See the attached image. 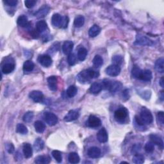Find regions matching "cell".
<instances>
[{
	"mask_svg": "<svg viewBox=\"0 0 164 164\" xmlns=\"http://www.w3.org/2000/svg\"><path fill=\"white\" fill-rule=\"evenodd\" d=\"M87 154L91 159H97L101 155V149L98 147H91L88 149Z\"/></svg>",
	"mask_w": 164,
	"mask_h": 164,
	"instance_id": "cell-14",
	"label": "cell"
},
{
	"mask_svg": "<svg viewBox=\"0 0 164 164\" xmlns=\"http://www.w3.org/2000/svg\"><path fill=\"white\" fill-rule=\"evenodd\" d=\"M29 97L35 103H41L44 99V94L39 90H33L29 94Z\"/></svg>",
	"mask_w": 164,
	"mask_h": 164,
	"instance_id": "cell-9",
	"label": "cell"
},
{
	"mask_svg": "<svg viewBox=\"0 0 164 164\" xmlns=\"http://www.w3.org/2000/svg\"><path fill=\"white\" fill-rule=\"evenodd\" d=\"M144 149H145V151H146L147 153H153L154 149H155V144L153 142H152L151 141V142H148L146 143V144L145 145Z\"/></svg>",
	"mask_w": 164,
	"mask_h": 164,
	"instance_id": "cell-42",
	"label": "cell"
},
{
	"mask_svg": "<svg viewBox=\"0 0 164 164\" xmlns=\"http://www.w3.org/2000/svg\"><path fill=\"white\" fill-rule=\"evenodd\" d=\"M151 141L154 144L158 145L161 149H163V142L162 137L156 134H151L149 135Z\"/></svg>",
	"mask_w": 164,
	"mask_h": 164,
	"instance_id": "cell-13",
	"label": "cell"
},
{
	"mask_svg": "<svg viewBox=\"0 0 164 164\" xmlns=\"http://www.w3.org/2000/svg\"><path fill=\"white\" fill-rule=\"evenodd\" d=\"M17 23L18 25L23 28H28L30 25V23L28 19V17L25 15H21L18 17Z\"/></svg>",
	"mask_w": 164,
	"mask_h": 164,
	"instance_id": "cell-19",
	"label": "cell"
},
{
	"mask_svg": "<svg viewBox=\"0 0 164 164\" xmlns=\"http://www.w3.org/2000/svg\"><path fill=\"white\" fill-rule=\"evenodd\" d=\"M4 3L6 5L10 6V7H15V6L17 5L18 2L17 0H5Z\"/></svg>",
	"mask_w": 164,
	"mask_h": 164,
	"instance_id": "cell-48",
	"label": "cell"
},
{
	"mask_svg": "<svg viewBox=\"0 0 164 164\" xmlns=\"http://www.w3.org/2000/svg\"><path fill=\"white\" fill-rule=\"evenodd\" d=\"M79 116H80V113L78 110H70L64 117V120L65 122H71V121L78 119Z\"/></svg>",
	"mask_w": 164,
	"mask_h": 164,
	"instance_id": "cell-10",
	"label": "cell"
},
{
	"mask_svg": "<svg viewBox=\"0 0 164 164\" xmlns=\"http://www.w3.org/2000/svg\"><path fill=\"white\" fill-rule=\"evenodd\" d=\"M34 127L35 131L39 133H42L46 129V126L44 123H42L40 120L35 121L34 124Z\"/></svg>",
	"mask_w": 164,
	"mask_h": 164,
	"instance_id": "cell-29",
	"label": "cell"
},
{
	"mask_svg": "<svg viewBox=\"0 0 164 164\" xmlns=\"http://www.w3.org/2000/svg\"><path fill=\"white\" fill-rule=\"evenodd\" d=\"M50 10V7H48L47 5H44V6H42L41 8H40L35 13V16L37 18H42L44 17Z\"/></svg>",
	"mask_w": 164,
	"mask_h": 164,
	"instance_id": "cell-12",
	"label": "cell"
},
{
	"mask_svg": "<svg viewBox=\"0 0 164 164\" xmlns=\"http://www.w3.org/2000/svg\"><path fill=\"white\" fill-rule=\"evenodd\" d=\"M141 148H142V147H141V144H135L134 146L132 148L131 153L137 154V153H138V151L141 150Z\"/></svg>",
	"mask_w": 164,
	"mask_h": 164,
	"instance_id": "cell-49",
	"label": "cell"
},
{
	"mask_svg": "<svg viewBox=\"0 0 164 164\" xmlns=\"http://www.w3.org/2000/svg\"><path fill=\"white\" fill-rule=\"evenodd\" d=\"M163 63H164V59L163 57L160 58L159 59H158L156 61L155 68L156 71L158 72H160V73H163V72H164Z\"/></svg>",
	"mask_w": 164,
	"mask_h": 164,
	"instance_id": "cell-26",
	"label": "cell"
},
{
	"mask_svg": "<svg viewBox=\"0 0 164 164\" xmlns=\"http://www.w3.org/2000/svg\"><path fill=\"white\" fill-rule=\"evenodd\" d=\"M101 32V28L98 25H93L89 30V35L90 37H96Z\"/></svg>",
	"mask_w": 164,
	"mask_h": 164,
	"instance_id": "cell-25",
	"label": "cell"
},
{
	"mask_svg": "<svg viewBox=\"0 0 164 164\" xmlns=\"http://www.w3.org/2000/svg\"><path fill=\"white\" fill-rule=\"evenodd\" d=\"M155 42L153 40H151L148 37H145V36L141 35V34H137L136 36V40L135 42V44L141 45V46H153Z\"/></svg>",
	"mask_w": 164,
	"mask_h": 164,
	"instance_id": "cell-4",
	"label": "cell"
},
{
	"mask_svg": "<svg viewBox=\"0 0 164 164\" xmlns=\"http://www.w3.org/2000/svg\"><path fill=\"white\" fill-rule=\"evenodd\" d=\"M78 92V89L76 86L75 85H71L68 87V90L66 91L67 96H68L69 98H71L75 97Z\"/></svg>",
	"mask_w": 164,
	"mask_h": 164,
	"instance_id": "cell-31",
	"label": "cell"
},
{
	"mask_svg": "<svg viewBox=\"0 0 164 164\" xmlns=\"http://www.w3.org/2000/svg\"><path fill=\"white\" fill-rule=\"evenodd\" d=\"M38 61L39 64L44 68H49L52 64V58L50 55L47 54H42L38 58Z\"/></svg>",
	"mask_w": 164,
	"mask_h": 164,
	"instance_id": "cell-6",
	"label": "cell"
},
{
	"mask_svg": "<svg viewBox=\"0 0 164 164\" xmlns=\"http://www.w3.org/2000/svg\"><path fill=\"white\" fill-rule=\"evenodd\" d=\"M74 44L70 40L65 41L62 45V51L65 54H69L73 50Z\"/></svg>",
	"mask_w": 164,
	"mask_h": 164,
	"instance_id": "cell-18",
	"label": "cell"
},
{
	"mask_svg": "<svg viewBox=\"0 0 164 164\" xmlns=\"http://www.w3.org/2000/svg\"><path fill=\"white\" fill-rule=\"evenodd\" d=\"M69 22V17H67V16L62 17V20L61 25H60V28H66L67 27H68V26Z\"/></svg>",
	"mask_w": 164,
	"mask_h": 164,
	"instance_id": "cell-44",
	"label": "cell"
},
{
	"mask_svg": "<svg viewBox=\"0 0 164 164\" xmlns=\"http://www.w3.org/2000/svg\"><path fill=\"white\" fill-rule=\"evenodd\" d=\"M105 72L106 75L110 76H117L120 72V68L119 65L112 64L110 66H108L106 69Z\"/></svg>",
	"mask_w": 164,
	"mask_h": 164,
	"instance_id": "cell-7",
	"label": "cell"
},
{
	"mask_svg": "<svg viewBox=\"0 0 164 164\" xmlns=\"http://www.w3.org/2000/svg\"><path fill=\"white\" fill-rule=\"evenodd\" d=\"M103 90V85L101 82H94L90 87L89 91L90 93L94 94H98Z\"/></svg>",
	"mask_w": 164,
	"mask_h": 164,
	"instance_id": "cell-15",
	"label": "cell"
},
{
	"mask_svg": "<svg viewBox=\"0 0 164 164\" xmlns=\"http://www.w3.org/2000/svg\"><path fill=\"white\" fill-rule=\"evenodd\" d=\"M97 139L101 143H105L108 141V133L104 127H103L98 131V134H97Z\"/></svg>",
	"mask_w": 164,
	"mask_h": 164,
	"instance_id": "cell-11",
	"label": "cell"
},
{
	"mask_svg": "<svg viewBox=\"0 0 164 164\" xmlns=\"http://www.w3.org/2000/svg\"><path fill=\"white\" fill-rule=\"evenodd\" d=\"M68 160L72 164H76L79 163L80 160V158L79 156V155L75 152H72L68 156Z\"/></svg>",
	"mask_w": 164,
	"mask_h": 164,
	"instance_id": "cell-30",
	"label": "cell"
},
{
	"mask_svg": "<svg viewBox=\"0 0 164 164\" xmlns=\"http://www.w3.org/2000/svg\"><path fill=\"white\" fill-rule=\"evenodd\" d=\"M62 20V16L59 14H54L51 17V23L54 27H60Z\"/></svg>",
	"mask_w": 164,
	"mask_h": 164,
	"instance_id": "cell-22",
	"label": "cell"
},
{
	"mask_svg": "<svg viewBox=\"0 0 164 164\" xmlns=\"http://www.w3.org/2000/svg\"><path fill=\"white\" fill-rule=\"evenodd\" d=\"M76 60H77L76 56L74 53H71L69 54H68V62L69 64V65H71V66L74 65L76 63Z\"/></svg>",
	"mask_w": 164,
	"mask_h": 164,
	"instance_id": "cell-41",
	"label": "cell"
},
{
	"mask_svg": "<svg viewBox=\"0 0 164 164\" xmlns=\"http://www.w3.org/2000/svg\"><path fill=\"white\" fill-rule=\"evenodd\" d=\"M153 78V74L150 70L145 69L142 71V74L140 78V80L145 82H149Z\"/></svg>",
	"mask_w": 164,
	"mask_h": 164,
	"instance_id": "cell-24",
	"label": "cell"
},
{
	"mask_svg": "<svg viewBox=\"0 0 164 164\" xmlns=\"http://www.w3.org/2000/svg\"><path fill=\"white\" fill-rule=\"evenodd\" d=\"M50 157L46 155L38 156L35 159V163L37 164H48L50 163Z\"/></svg>",
	"mask_w": 164,
	"mask_h": 164,
	"instance_id": "cell-20",
	"label": "cell"
},
{
	"mask_svg": "<svg viewBox=\"0 0 164 164\" xmlns=\"http://www.w3.org/2000/svg\"><path fill=\"white\" fill-rule=\"evenodd\" d=\"M123 98H126V99H129V97H130V96H129V90H127V89L125 90L123 92Z\"/></svg>",
	"mask_w": 164,
	"mask_h": 164,
	"instance_id": "cell-51",
	"label": "cell"
},
{
	"mask_svg": "<svg viewBox=\"0 0 164 164\" xmlns=\"http://www.w3.org/2000/svg\"><path fill=\"white\" fill-rule=\"evenodd\" d=\"M23 154L26 159H30L32 156L33 155V149L32 145L28 143H25L23 145Z\"/></svg>",
	"mask_w": 164,
	"mask_h": 164,
	"instance_id": "cell-17",
	"label": "cell"
},
{
	"mask_svg": "<svg viewBox=\"0 0 164 164\" xmlns=\"http://www.w3.org/2000/svg\"><path fill=\"white\" fill-rule=\"evenodd\" d=\"M44 119L46 123L51 126H54L58 123V117L57 115L51 112H46L44 115Z\"/></svg>",
	"mask_w": 164,
	"mask_h": 164,
	"instance_id": "cell-5",
	"label": "cell"
},
{
	"mask_svg": "<svg viewBox=\"0 0 164 164\" xmlns=\"http://www.w3.org/2000/svg\"><path fill=\"white\" fill-rule=\"evenodd\" d=\"M128 116V112L124 107H121L115 112L114 118L120 123H124Z\"/></svg>",
	"mask_w": 164,
	"mask_h": 164,
	"instance_id": "cell-3",
	"label": "cell"
},
{
	"mask_svg": "<svg viewBox=\"0 0 164 164\" xmlns=\"http://www.w3.org/2000/svg\"><path fill=\"white\" fill-rule=\"evenodd\" d=\"M121 87H122V83H120L119 82L111 81L110 86L108 90L112 93H115L119 91Z\"/></svg>",
	"mask_w": 164,
	"mask_h": 164,
	"instance_id": "cell-23",
	"label": "cell"
},
{
	"mask_svg": "<svg viewBox=\"0 0 164 164\" xmlns=\"http://www.w3.org/2000/svg\"><path fill=\"white\" fill-rule=\"evenodd\" d=\"M52 156H53V158L55 160L58 162V163H60L62 162V153L59 151L57 150H54L52 151Z\"/></svg>",
	"mask_w": 164,
	"mask_h": 164,
	"instance_id": "cell-39",
	"label": "cell"
},
{
	"mask_svg": "<svg viewBox=\"0 0 164 164\" xmlns=\"http://www.w3.org/2000/svg\"><path fill=\"white\" fill-rule=\"evenodd\" d=\"M47 28V25L45 21H39L36 24V29L41 33L44 32Z\"/></svg>",
	"mask_w": 164,
	"mask_h": 164,
	"instance_id": "cell-35",
	"label": "cell"
},
{
	"mask_svg": "<svg viewBox=\"0 0 164 164\" xmlns=\"http://www.w3.org/2000/svg\"><path fill=\"white\" fill-rule=\"evenodd\" d=\"M101 125V120L98 117L95 115H91L89 116L88 121H87V126L90 127H98Z\"/></svg>",
	"mask_w": 164,
	"mask_h": 164,
	"instance_id": "cell-8",
	"label": "cell"
},
{
	"mask_svg": "<svg viewBox=\"0 0 164 164\" xmlns=\"http://www.w3.org/2000/svg\"><path fill=\"white\" fill-rule=\"evenodd\" d=\"M15 69V65L13 63H6L2 67V72L5 75H8L11 73Z\"/></svg>",
	"mask_w": 164,
	"mask_h": 164,
	"instance_id": "cell-21",
	"label": "cell"
},
{
	"mask_svg": "<svg viewBox=\"0 0 164 164\" xmlns=\"http://www.w3.org/2000/svg\"><path fill=\"white\" fill-rule=\"evenodd\" d=\"M48 87L51 91H56L57 90V76H51L47 78Z\"/></svg>",
	"mask_w": 164,
	"mask_h": 164,
	"instance_id": "cell-16",
	"label": "cell"
},
{
	"mask_svg": "<svg viewBox=\"0 0 164 164\" xmlns=\"http://www.w3.org/2000/svg\"><path fill=\"white\" fill-rule=\"evenodd\" d=\"M14 145L12 144H9L7 145V151L9 152V153L10 154H12L14 152Z\"/></svg>",
	"mask_w": 164,
	"mask_h": 164,
	"instance_id": "cell-50",
	"label": "cell"
},
{
	"mask_svg": "<svg viewBox=\"0 0 164 164\" xmlns=\"http://www.w3.org/2000/svg\"><path fill=\"white\" fill-rule=\"evenodd\" d=\"M36 3H37V2H36L35 0H26L25 2V5L26 8L32 9L34 7Z\"/></svg>",
	"mask_w": 164,
	"mask_h": 164,
	"instance_id": "cell-45",
	"label": "cell"
},
{
	"mask_svg": "<svg viewBox=\"0 0 164 164\" xmlns=\"http://www.w3.org/2000/svg\"><path fill=\"white\" fill-rule=\"evenodd\" d=\"M85 23V18L83 16H78L75 17L74 21V25L76 28H80L83 26Z\"/></svg>",
	"mask_w": 164,
	"mask_h": 164,
	"instance_id": "cell-34",
	"label": "cell"
},
{
	"mask_svg": "<svg viewBox=\"0 0 164 164\" xmlns=\"http://www.w3.org/2000/svg\"><path fill=\"white\" fill-rule=\"evenodd\" d=\"M99 76L98 71L92 69H89L80 72L77 76L78 81L81 83H89L92 79L98 78Z\"/></svg>",
	"mask_w": 164,
	"mask_h": 164,
	"instance_id": "cell-1",
	"label": "cell"
},
{
	"mask_svg": "<svg viewBox=\"0 0 164 164\" xmlns=\"http://www.w3.org/2000/svg\"><path fill=\"white\" fill-rule=\"evenodd\" d=\"M160 99L162 101H163V99H164V94H163V91H161L160 92Z\"/></svg>",
	"mask_w": 164,
	"mask_h": 164,
	"instance_id": "cell-52",
	"label": "cell"
},
{
	"mask_svg": "<svg viewBox=\"0 0 164 164\" xmlns=\"http://www.w3.org/2000/svg\"><path fill=\"white\" fill-rule=\"evenodd\" d=\"M35 65L31 60H26L23 64V71L25 72H30L33 70Z\"/></svg>",
	"mask_w": 164,
	"mask_h": 164,
	"instance_id": "cell-27",
	"label": "cell"
},
{
	"mask_svg": "<svg viewBox=\"0 0 164 164\" xmlns=\"http://www.w3.org/2000/svg\"><path fill=\"white\" fill-rule=\"evenodd\" d=\"M157 120L160 124L163 125L164 123V116L163 112H159L157 113Z\"/></svg>",
	"mask_w": 164,
	"mask_h": 164,
	"instance_id": "cell-46",
	"label": "cell"
},
{
	"mask_svg": "<svg viewBox=\"0 0 164 164\" xmlns=\"http://www.w3.org/2000/svg\"><path fill=\"white\" fill-rule=\"evenodd\" d=\"M160 86H161L162 88H163V87H164V85H163V77H162V78L160 79Z\"/></svg>",
	"mask_w": 164,
	"mask_h": 164,
	"instance_id": "cell-53",
	"label": "cell"
},
{
	"mask_svg": "<svg viewBox=\"0 0 164 164\" xmlns=\"http://www.w3.org/2000/svg\"><path fill=\"white\" fill-rule=\"evenodd\" d=\"M87 50L84 47H81L78 51V58L80 61H83L85 60L87 55Z\"/></svg>",
	"mask_w": 164,
	"mask_h": 164,
	"instance_id": "cell-33",
	"label": "cell"
},
{
	"mask_svg": "<svg viewBox=\"0 0 164 164\" xmlns=\"http://www.w3.org/2000/svg\"><path fill=\"white\" fill-rule=\"evenodd\" d=\"M33 116H34V114H33V112L30 111V112H26L25 115H23V120L24 122H25V123H30L32 120Z\"/></svg>",
	"mask_w": 164,
	"mask_h": 164,
	"instance_id": "cell-40",
	"label": "cell"
},
{
	"mask_svg": "<svg viewBox=\"0 0 164 164\" xmlns=\"http://www.w3.org/2000/svg\"><path fill=\"white\" fill-rule=\"evenodd\" d=\"M123 61V57L120 55H115L112 58V62L113 63L114 65H117L119 66L121 64H122Z\"/></svg>",
	"mask_w": 164,
	"mask_h": 164,
	"instance_id": "cell-43",
	"label": "cell"
},
{
	"mask_svg": "<svg viewBox=\"0 0 164 164\" xmlns=\"http://www.w3.org/2000/svg\"><path fill=\"white\" fill-rule=\"evenodd\" d=\"M34 149L36 151H40L43 149L44 147V142L40 138H38L35 140L33 144Z\"/></svg>",
	"mask_w": 164,
	"mask_h": 164,
	"instance_id": "cell-28",
	"label": "cell"
},
{
	"mask_svg": "<svg viewBox=\"0 0 164 164\" xmlns=\"http://www.w3.org/2000/svg\"><path fill=\"white\" fill-rule=\"evenodd\" d=\"M30 35L33 39H38L40 37V32L37 29H33L31 30Z\"/></svg>",
	"mask_w": 164,
	"mask_h": 164,
	"instance_id": "cell-47",
	"label": "cell"
},
{
	"mask_svg": "<svg viewBox=\"0 0 164 164\" xmlns=\"http://www.w3.org/2000/svg\"><path fill=\"white\" fill-rule=\"evenodd\" d=\"M142 70L140 68H138V66H137V65L134 66L131 70L132 76L135 79L140 80V78H141V76L142 74Z\"/></svg>",
	"mask_w": 164,
	"mask_h": 164,
	"instance_id": "cell-32",
	"label": "cell"
},
{
	"mask_svg": "<svg viewBox=\"0 0 164 164\" xmlns=\"http://www.w3.org/2000/svg\"><path fill=\"white\" fill-rule=\"evenodd\" d=\"M16 131L17 133H20L22 135H26L28 133V130L26 126L23 124H18L16 127Z\"/></svg>",
	"mask_w": 164,
	"mask_h": 164,
	"instance_id": "cell-38",
	"label": "cell"
},
{
	"mask_svg": "<svg viewBox=\"0 0 164 164\" xmlns=\"http://www.w3.org/2000/svg\"><path fill=\"white\" fill-rule=\"evenodd\" d=\"M92 63L95 68H100L103 64V59L99 55H96L92 60Z\"/></svg>",
	"mask_w": 164,
	"mask_h": 164,
	"instance_id": "cell-36",
	"label": "cell"
},
{
	"mask_svg": "<svg viewBox=\"0 0 164 164\" xmlns=\"http://www.w3.org/2000/svg\"><path fill=\"white\" fill-rule=\"evenodd\" d=\"M144 161H145V158L141 154L137 153L133 158V162L136 164H142L144 162Z\"/></svg>",
	"mask_w": 164,
	"mask_h": 164,
	"instance_id": "cell-37",
	"label": "cell"
},
{
	"mask_svg": "<svg viewBox=\"0 0 164 164\" xmlns=\"http://www.w3.org/2000/svg\"><path fill=\"white\" fill-rule=\"evenodd\" d=\"M139 117L145 125L150 124L153 123V115H152L151 111L145 107H143L141 109V114H140Z\"/></svg>",
	"mask_w": 164,
	"mask_h": 164,
	"instance_id": "cell-2",
	"label": "cell"
}]
</instances>
